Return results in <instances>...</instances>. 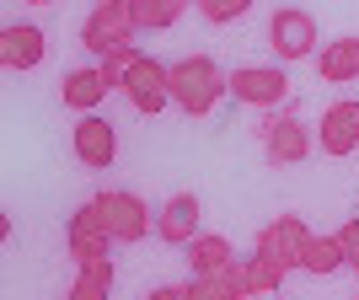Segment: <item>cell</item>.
<instances>
[{
	"label": "cell",
	"mask_w": 359,
	"mask_h": 300,
	"mask_svg": "<svg viewBox=\"0 0 359 300\" xmlns=\"http://www.w3.org/2000/svg\"><path fill=\"white\" fill-rule=\"evenodd\" d=\"M166 81H172V102H177L188 118H210L215 107H220V97L231 91V81L220 75V64H215L210 54L166 64Z\"/></svg>",
	"instance_id": "obj_1"
},
{
	"label": "cell",
	"mask_w": 359,
	"mask_h": 300,
	"mask_svg": "<svg viewBox=\"0 0 359 300\" xmlns=\"http://www.w3.org/2000/svg\"><path fill=\"white\" fill-rule=\"evenodd\" d=\"M135 38V16H129V0H102V6H91V16L81 22V43L102 60L113 48H123Z\"/></svg>",
	"instance_id": "obj_2"
},
{
	"label": "cell",
	"mask_w": 359,
	"mask_h": 300,
	"mask_svg": "<svg viewBox=\"0 0 359 300\" xmlns=\"http://www.w3.org/2000/svg\"><path fill=\"white\" fill-rule=\"evenodd\" d=\"M225 81H231V97L247 107H279L290 97V75L279 64H236Z\"/></svg>",
	"instance_id": "obj_3"
},
{
	"label": "cell",
	"mask_w": 359,
	"mask_h": 300,
	"mask_svg": "<svg viewBox=\"0 0 359 300\" xmlns=\"http://www.w3.org/2000/svg\"><path fill=\"white\" fill-rule=\"evenodd\" d=\"M316 38H322V32H316V16L311 11H300V6H279V11H273L269 43H273L279 60H311Z\"/></svg>",
	"instance_id": "obj_4"
},
{
	"label": "cell",
	"mask_w": 359,
	"mask_h": 300,
	"mask_svg": "<svg viewBox=\"0 0 359 300\" xmlns=\"http://www.w3.org/2000/svg\"><path fill=\"white\" fill-rule=\"evenodd\" d=\"M257 139H263V156H269V166H300L306 156H311V135H306V123L290 118V113H273V118H263Z\"/></svg>",
	"instance_id": "obj_5"
},
{
	"label": "cell",
	"mask_w": 359,
	"mask_h": 300,
	"mask_svg": "<svg viewBox=\"0 0 359 300\" xmlns=\"http://www.w3.org/2000/svg\"><path fill=\"white\" fill-rule=\"evenodd\" d=\"M65 247H70L75 263H97V257H113V231H107L102 210L97 204H81L65 225Z\"/></svg>",
	"instance_id": "obj_6"
},
{
	"label": "cell",
	"mask_w": 359,
	"mask_h": 300,
	"mask_svg": "<svg viewBox=\"0 0 359 300\" xmlns=\"http://www.w3.org/2000/svg\"><path fill=\"white\" fill-rule=\"evenodd\" d=\"M97 210H102V220H107V231H113V241H145V231H150V210H145V198L140 193H123V188H113V193H97L91 198Z\"/></svg>",
	"instance_id": "obj_7"
},
{
	"label": "cell",
	"mask_w": 359,
	"mask_h": 300,
	"mask_svg": "<svg viewBox=\"0 0 359 300\" xmlns=\"http://www.w3.org/2000/svg\"><path fill=\"white\" fill-rule=\"evenodd\" d=\"M306 241H311V231H306V220L300 214H279V220H269L263 231H257V257H273V263H285V268H300V252H306Z\"/></svg>",
	"instance_id": "obj_8"
},
{
	"label": "cell",
	"mask_w": 359,
	"mask_h": 300,
	"mask_svg": "<svg viewBox=\"0 0 359 300\" xmlns=\"http://www.w3.org/2000/svg\"><path fill=\"white\" fill-rule=\"evenodd\" d=\"M123 97H129V107H135V113H161V107L172 102V81H166V64L145 54V60L129 70V81H123Z\"/></svg>",
	"instance_id": "obj_9"
},
{
	"label": "cell",
	"mask_w": 359,
	"mask_h": 300,
	"mask_svg": "<svg viewBox=\"0 0 359 300\" xmlns=\"http://www.w3.org/2000/svg\"><path fill=\"white\" fill-rule=\"evenodd\" d=\"M70 145H75V161H81V166H91V172H102V166H113V161H118V129H113L107 118H97V113L75 123Z\"/></svg>",
	"instance_id": "obj_10"
},
{
	"label": "cell",
	"mask_w": 359,
	"mask_h": 300,
	"mask_svg": "<svg viewBox=\"0 0 359 300\" xmlns=\"http://www.w3.org/2000/svg\"><path fill=\"white\" fill-rule=\"evenodd\" d=\"M359 150V102L344 97L322 113V156H354Z\"/></svg>",
	"instance_id": "obj_11"
},
{
	"label": "cell",
	"mask_w": 359,
	"mask_h": 300,
	"mask_svg": "<svg viewBox=\"0 0 359 300\" xmlns=\"http://www.w3.org/2000/svg\"><path fill=\"white\" fill-rule=\"evenodd\" d=\"M198 198L194 193H172L161 204V214H156V236L161 241H172V247H188V241L194 236H204V231H198Z\"/></svg>",
	"instance_id": "obj_12"
},
{
	"label": "cell",
	"mask_w": 359,
	"mask_h": 300,
	"mask_svg": "<svg viewBox=\"0 0 359 300\" xmlns=\"http://www.w3.org/2000/svg\"><path fill=\"white\" fill-rule=\"evenodd\" d=\"M0 64H6V70H32V64H43V27L11 22V27L0 32Z\"/></svg>",
	"instance_id": "obj_13"
},
{
	"label": "cell",
	"mask_w": 359,
	"mask_h": 300,
	"mask_svg": "<svg viewBox=\"0 0 359 300\" xmlns=\"http://www.w3.org/2000/svg\"><path fill=\"white\" fill-rule=\"evenodd\" d=\"M107 97V86H102V75H97V64L91 70H70V75H60V102L65 107H75V113H97V102Z\"/></svg>",
	"instance_id": "obj_14"
},
{
	"label": "cell",
	"mask_w": 359,
	"mask_h": 300,
	"mask_svg": "<svg viewBox=\"0 0 359 300\" xmlns=\"http://www.w3.org/2000/svg\"><path fill=\"white\" fill-rule=\"evenodd\" d=\"M316 75L344 86V81H359V38H332L322 54H316Z\"/></svg>",
	"instance_id": "obj_15"
},
{
	"label": "cell",
	"mask_w": 359,
	"mask_h": 300,
	"mask_svg": "<svg viewBox=\"0 0 359 300\" xmlns=\"http://www.w3.org/2000/svg\"><path fill=\"white\" fill-rule=\"evenodd\" d=\"M225 263H236V247H231L225 236L204 231V236L188 241V268H194V279H198V273H220Z\"/></svg>",
	"instance_id": "obj_16"
},
{
	"label": "cell",
	"mask_w": 359,
	"mask_h": 300,
	"mask_svg": "<svg viewBox=\"0 0 359 300\" xmlns=\"http://www.w3.org/2000/svg\"><path fill=\"white\" fill-rule=\"evenodd\" d=\"M107 295H113V257H97V263H81L75 289L65 300H107Z\"/></svg>",
	"instance_id": "obj_17"
},
{
	"label": "cell",
	"mask_w": 359,
	"mask_h": 300,
	"mask_svg": "<svg viewBox=\"0 0 359 300\" xmlns=\"http://www.w3.org/2000/svg\"><path fill=\"white\" fill-rule=\"evenodd\" d=\"M129 16H135V32H161L182 16V0H129Z\"/></svg>",
	"instance_id": "obj_18"
},
{
	"label": "cell",
	"mask_w": 359,
	"mask_h": 300,
	"mask_svg": "<svg viewBox=\"0 0 359 300\" xmlns=\"http://www.w3.org/2000/svg\"><path fill=\"white\" fill-rule=\"evenodd\" d=\"M300 268H306V273H338V268H344V247H338V236H311V241H306V252H300Z\"/></svg>",
	"instance_id": "obj_19"
},
{
	"label": "cell",
	"mask_w": 359,
	"mask_h": 300,
	"mask_svg": "<svg viewBox=\"0 0 359 300\" xmlns=\"http://www.w3.org/2000/svg\"><path fill=\"white\" fill-rule=\"evenodd\" d=\"M145 60L135 43H123V48H113V54H102V64H97V75H102V86L107 91H123V81H129V70Z\"/></svg>",
	"instance_id": "obj_20"
},
{
	"label": "cell",
	"mask_w": 359,
	"mask_h": 300,
	"mask_svg": "<svg viewBox=\"0 0 359 300\" xmlns=\"http://www.w3.org/2000/svg\"><path fill=\"white\" fill-rule=\"evenodd\" d=\"M285 263H273V257H257L252 252V300H263V295H279V285H285Z\"/></svg>",
	"instance_id": "obj_21"
},
{
	"label": "cell",
	"mask_w": 359,
	"mask_h": 300,
	"mask_svg": "<svg viewBox=\"0 0 359 300\" xmlns=\"http://www.w3.org/2000/svg\"><path fill=\"white\" fill-rule=\"evenodd\" d=\"M247 6H252V0H198L204 22H215V27H225V22H241V16H247Z\"/></svg>",
	"instance_id": "obj_22"
},
{
	"label": "cell",
	"mask_w": 359,
	"mask_h": 300,
	"mask_svg": "<svg viewBox=\"0 0 359 300\" xmlns=\"http://www.w3.org/2000/svg\"><path fill=\"white\" fill-rule=\"evenodd\" d=\"M332 236H338V247H344V268L359 273V220H348L344 231H332Z\"/></svg>",
	"instance_id": "obj_23"
},
{
	"label": "cell",
	"mask_w": 359,
	"mask_h": 300,
	"mask_svg": "<svg viewBox=\"0 0 359 300\" xmlns=\"http://www.w3.org/2000/svg\"><path fill=\"white\" fill-rule=\"evenodd\" d=\"M145 300H194V295H188V285H161V289H150Z\"/></svg>",
	"instance_id": "obj_24"
},
{
	"label": "cell",
	"mask_w": 359,
	"mask_h": 300,
	"mask_svg": "<svg viewBox=\"0 0 359 300\" xmlns=\"http://www.w3.org/2000/svg\"><path fill=\"white\" fill-rule=\"evenodd\" d=\"M263 300H279V295H263Z\"/></svg>",
	"instance_id": "obj_25"
},
{
	"label": "cell",
	"mask_w": 359,
	"mask_h": 300,
	"mask_svg": "<svg viewBox=\"0 0 359 300\" xmlns=\"http://www.w3.org/2000/svg\"><path fill=\"white\" fill-rule=\"evenodd\" d=\"M354 300H359V295H354Z\"/></svg>",
	"instance_id": "obj_26"
}]
</instances>
